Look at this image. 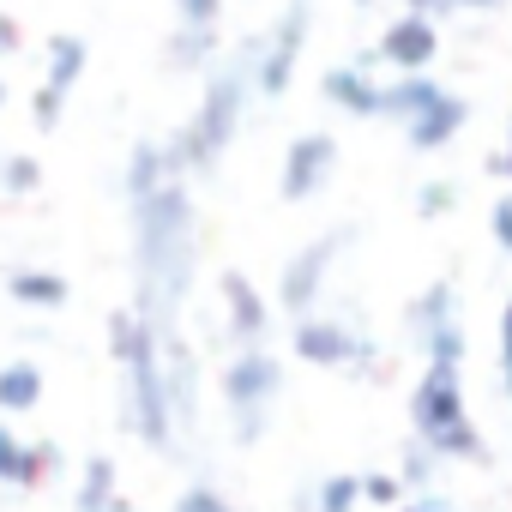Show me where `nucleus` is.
I'll return each instance as SVG.
<instances>
[{"instance_id": "f704fd0d", "label": "nucleus", "mask_w": 512, "mask_h": 512, "mask_svg": "<svg viewBox=\"0 0 512 512\" xmlns=\"http://www.w3.org/2000/svg\"><path fill=\"white\" fill-rule=\"evenodd\" d=\"M61 103H67V97H55V91H37V121H43V127H55V121H61Z\"/></svg>"}, {"instance_id": "e433bc0d", "label": "nucleus", "mask_w": 512, "mask_h": 512, "mask_svg": "<svg viewBox=\"0 0 512 512\" xmlns=\"http://www.w3.org/2000/svg\"><path fill=\"white\" fill-rule=\"evenodd\" d=\"M494 7H506V0H452V13H494Z\"/></svg>"}, {"instance_id": "4468645a", "label": "nucleus", "mask_w": 512, "mask_h": 512, "mask_svg": "<svg viewBox=\"0 0 512 512\" xmlns=\"http://www.w3.org/2000/svg\"><path fill=\"white\" fill-rule=\"evenodd\" d=\"M320 97L356 121H386V79H374V67L350 61V67H332L320 79Z\"/></svg>"}, {"instance_id": "423d86ee", "label": "nucleus", "mask_w": 512, "mask_h": 512, "mask_svg": "<svg viewBox=\"0 0 512 512\" xmlns=\"http://www.w3.org/2000/svg\"><path fill=\"white\" fill-rule=\"evenodd\" d=\"M290 344H296V356L308 362V368H338V374H374V380H386V356L350 326V320H332V314H302L296 326H290Z\"/></svg>"}, {"instance_id": "b1692460", "label": "nucleus", "mask_w": 512, "mask_h": 512, "mask_svg": "<svg viewBox=\"0 0 512 512\" xmlns=\"http://www.w3.org/2000/svg\"><path fill=\"white\" fill-rule=\"evenodd\" d=\"M314 506H320V512H362V506H368L362 476H350V470L320 476V482H314Z\"/></svg>"}, {"instance_id": "dca6fc26", "label": "nucleus", "mask_w": 512, "mask_h": 512, "mask_svg": "<svg viewBox=\"0 0 512 512\" xmlns=\"http://www.w3.org/2000/svg\"><path fill=\"white\" fill-rule=\"evenodd\" d=\"M169 181H181V169H175V157H169V139H139V145H133V157H127V181H121L127 211H133V205H145L151 193H163Z\"/></svg>"}, {"instance_id": "aec40b11", "label": "nucleus", "mask_w": 512, "mask_h": 512, "mask_svg": "<svg viewBox=\"0 0 512 512\" xmlns=\"http://www.w3.org/2000/svg\"><path fill=\"white\" fill-rule=\"evenodd\" d=\"M7 290H13V302H31V308H61L73 296L67 278H55V272H7Z\"/></svg>"}, {"instance_id": "a19ab883", "label": "nucleus", "mask_w": 512, "mask_h": 512, "mask_svg": "<svg viewBox=\"0 0 512 512\" xmlns=\"http://www.w3.org/2000/svg\"><path fill=\"white\" fill-rule=\"evenodd\" d=\"M0 103H7V85H0Z\"/></svg>"}, {"instance_id": "20e7f679", "label": "nucleus", "mask_w": 512, "mask_h": 512, "mask_svg": "<svg viewBox=\"0 0 512 512\" xmlns=\"http://www.w3.org/2000/svg\"><path fill=\"white\" fill-rule=\"evenodd\" d=\"M410 434L422 446H434L446 464H482L488 446H482V428L464 398V368L422 362V374L410 386Z\"/></svg>"}, {"instance_id": "0eeeda50", "label": "nucleus", "mask_w": 512, "mask_h": 512, "mask_svg": "<svg viewBox=\"0 0 512 512\" xmlns=\"http://www.w3.org/2000/svg\"><path fill=\"white\" fill-rule=\"evenodd\" d=\"M344 247H350V229H332V235H314L308 247L290 253V266H284V278H278V308H284L290 320H302V314L320 308V290H326L332 260H338Z\"/></svg>"}, {"instance_id": "cd10ccee", "label": "nucleus", "mask_w": 512, "mask_h": 512, "mask_svg": "<svg viewBox=\"0 0 512 512\" xmlns=\"http://www.w3.org/2000/svg\"><path fill=\"white\" fill-rule=\"evenodd\" d=\"M452 205H458V187H452V181H422V187H416V217L440 223Z\"/></svg>"}, {"instance_id": "ea45409f", "label": "nucleus", "mask_w": 512, "mask_h": 512, "mask_svg": "<svg viewBox=\"0 0 512 512\" xmlns=\"http://www.w3.org/2000/svg\"><path fill=\"white\" fill-rule=\"evenodd\" d=\"M356 7H374V0H356Z\"/></svg>"}, {"instance_id": "a878e982", "label": "nucleus", "mask_w": 512, "mask_h": 512, "mask_svg": "<svg viewBox=\"0 0 512 512\" xmlns=\"http://www.w3.org/2000/svg\"><path fill=\"white\" fill-rule=\"evenodd\" d=\"M362 494H368V506H380V512H398V506L410 500V488L398 482V470H368V476H362Z\"/></svg>"}, {"instance_id": "39448f33", "label": "nucleus", "mask_w": 512, "mask_h": 512, "mask_svg": "<svg viewBox=\"0 0 512 512\" xmlns=\"http://www.w3.org/2000/svg\"><path fill=\"white\" fill-rule=\"evenodd\" d=\"M284 392V362L266 344H247L223 362V404L235 410V440H260L266 434V410Z\"/></svg>"}, {"instance_id": "c85d7f7f", "label": "nucleus", "mask_w": 512, "mask_h": 512, "mask_svg": "<svg viewBox=\"0 0 512 512\" xmlns=\"http://www.w3.org/2000/svg\"><path fill=\"white\" fill-rule=\"evenodd\" d=\"M169 512H235V506H229V494H223V488L193 482V488H181V494H175V506H169Z\"/></svg>"}, {"instance_id": "f257e3e1", "label": "nucleus", "mask_w": 512, "mask_h": 512, "mask_svg": "<svg viewBox=\"0 0 512 512\" xmlns=\"http://www.w3.org/2000/svg\"><path fill=\"white\" fill-rule=\"evenodd\" d=\"M133 266H139L133 308L157 332L181 326V308H187V290H193V266H199V223H193L187 175L169 181L163 193H151L145 205H133Z\"/></svg>"}, {"instance_id": "58836bf2", "label": "nucleus", "mask_w": 512, "mask_h": 512, "mask_svg": "<svg viewBox=\"0 0 512 512\" xmlns=\"http://www.w3.org/2000/svg\"><path fill=\"white\" fill-rule=\"evenodd\" d=\"M103 512H133V500H127V494H115V500H109Z\"/></svg>"}, {"instance_id": "bb28decb", "label": "nucleus", "mask_w": 512, "mask_h": 512, "mask_svg": "<svg viewBox=\"0 0 512 512\" xmlns=\"http://www.w3.org/2000/svg\"><path fill=\"white\" fill-rule=\"evenodd\" d=\"M494 380H500V398H512V296L500 302V320H494Z\"/></svg>"}, {"instance_id": "6e6552de", "label": "nucleus", "mask_w": 512, "mask_h": 512, "mask_svg": "<svg viewBox=\"0 0 512 512\" xmlns=\"http://www.w3.org/2000/svg\"><path fill=\"white\" fill-rule=\"evenodd\" d=\"M302 43H308V0H290L284 19L272 25V37L253 43V91H260V97H284L290 79H296Z\"/></svg>"}, {"instance_id": "5701e85b", "label": "nucleus", "mask_w": 512, "mask_h": 512, "mask_svg": "<svg viewBox=\"0 0 512 512\" xmlns=\"http://www.w3.org/2000/svg\"><path fill=\"white\" fill-rule=\"evenodd\" d=\"M79 73H85V43H79V37H55V43H49V85H43V91L67 97V91L79 85Z\"/></svg>"}, {"instance_id": "393cba45", "label": "nucleus", "mask_w": 512, "mask_h": 512, "mask_svg": "<svg viewBox=\"0 0 512 512\" xmlns=\"http://www.w3.org/2000/svg\"><path fill=\"white\" fill-rule=\"evenodd\" d=\"M115 494H121L115 464H109V458H85V476H79V512H103Z\"/></svg>"}, {"instance_id": "9b49d317", "label": "nucleus", "mask_w": 512, "mask_h": 512, "mask_svg": "<svg viewBox=\"0 0 512 512\" xmlns=\"http://www.w3.org/2000/svg\"><path fill=\"white\" fill-rule=\"evenodd\" d=\"M217 296H223V320H229V332H235L241 350H247V344H266V332H272V302L260 296V284H253L247 272H235V266H223Z\"/></svg>"}, {"instance_id": "4be33fe9", "label": "nucleus", "mask_w": 512, "mask_h": 512, "mask_svg": "<svg viewBox=\"0 0 512 512\" xmlns=\"http://www.w3.org/2000/svg\"><path fill=\"white\" fill-rule=\"evenodd\" d=\"M211 55H217V25H181L163 49V61H175V67H205Z\"/></svg>"}, {"instance_id": "2eb2a0df", "label": "nucleus", "mask_w": 512, "mask_h": 512, "mask_svg": "<svg viewBox=\"0 0 512 512\" xmlns=\"http://www.w3.org/2000/svg\"><path fill=\"white\" fill-rule=\"evenodd\" d=\"M470 121V103L458 97V91H440L434 103H422L398 133H404V145L410 151H440V145H452L458 139V127Z\"/></svg>"}, {"instance_id": "c756f323", "label": "nucleus", "mask_w": 512, "mask_h": 512, "mask_svg": "<svg viewBox=\"0 0 512 512\" xmlns=\"http://www.w3.org/2000/svg\"><path fill=\"white\" fill-rule=\"evenodd\" d=\"M488 235H494L500 253H512V187L494 193V205H488Z\"/></svg>"}, {"instance_id": "4c0bfd02", "label": "nucleus", "mask_w": 512, "mask_h": 512, "mask_svg": "<svg viewBox=\"0 0 512 512\" xmlns=\"http://www.w3.org/2000/svg\"><path fill=\"white\" fill-rule=\"evenodd\" d=\"M7 49H19V25H13V19H0V55H7Z\"/></svg>"}, {"instance_id": "72a5a7b5", "label": "nucleus", "mask_w": 512, "mask_h": 512, "mask_svg": "<svg viewBox=\"0 0 512 512\" xmlns=\"http://www.w3.org/2000/svg\"><path fill=\"white\" fill-rule=\"evenodd\" d=\"M398 512H458V506H452V500H446V494L434 488V494H410V500H404Z\"/></svg>"}, {"instance_id": "f03ea898", "label": "nucleus", "mask_w": 512, "mask_h": 512, "mask_svg": "<svg viewBox=\"0 0 512 512\" xmlns=\"http://www.w3.org/2000/svg\"><path fill=\"white\" fill-rule=\"evenodd\" d=\"M109 362L121 380V428L145 446H175V410H169V374H163V338L139 308L109 314Z\"/></svg>"}, {"instance_id": "f3484780", "label": "nucleus", "mask_w": 512, "mask_h": 512, "mask_svg": "<svg viewBox=\"0 0 512 512\" xmlns=\"http://www.w3.org/2000/svg\"><path fill=\"white\" fill-rule=\"evenodd\" d=\"M61 464V452L49 446V440H19L13 428H0V482H19V488H37L49 470Z\"/></svg>"}, {"instance_id": "1a4fd4ad", "label": "nucleus", "mask_w": 512, "mask_h": 512, "mask_svg": "<svg viewBox=\"0 0 512 512\" xmlns=\"http://www.w3.org/2000/svg\"><path fill=\"white\" fill-rule=\"evenodd\" d=\"M434 55H440V19H422V13H398L374 43V61L392 73H428Z\"/></svg>"}, {"instance_id": "ddd939ff", "label": "nucleus", "mask_w": 512, "mask_h": 512, "mask_svg": "<svg viewBox=\"0 0 512 512\" xmlns=\"http://www.w3.org/2000/svg\"><path fill=\"white\" fill-rule=\"evenodd\" d=\"M163 338V374H169V410H175V434H193L199 422V362H193V344L181 326L157 332Z\"/></svg>"}, {"instance_id": "9d476101", "label": "nucleus", "mask_w": 512, "mask_h": 512, "mask_svg": "<svg viewBox=\"0 0 512 512\" xmlns=\"http://www.w3.org/2000/svg\"><path fill=\"white\" fill-rule=\"evenodd\" d=\"M332 169H338V139L332 133H302V139H290V151H284V199H314L326 181H332Z\"/></svg>"}, {"instance_id": "412c9836", "label": "nucleus", "mask_w": 512, "mask_h": 512, "mask_svg": "<svg viewBox=\"0 0 512 512\" xmlns=\"http://www.w3.org/2000/svg\"><path fill=\"white\" fill-rule=\"evenodd\" d=\"M37 398H43V368H31V362L0 368V410H31Z\"/></svg>"}, {"instance_id": "7ed1b4c3", "label": "nucleus", "mask_w": 512, "mask_h": 512, "mask_svg": "<svg viewBox=\"0 0 512 512\" xmlns=\"http://www.w3.org/2000/svg\"><path fill=\"white\" fill-rule=\"evenodd\" d=\"M247 97H260V91H253V43H241L223 67H211V79H205V91H199L187 127L169 133V157H175L181 175H205V169L229 151V139L241 133Z\"/></svg>"}, {"instance_id": "7c9ffc66", "label": "nucleus", "mask_w": 512, "mask_h": 512, "mask_svg": "<svg viewBox=\"0 0 512 512\" xmlns=\"http://www.w3.org/2000/svg\"><path fill=\"white\" fill-rule=\"evenodd\" d=\"M175 19L181 25H217L223 19V0H175Z\"/></svg>"}, {"instance_id": "f8f14e48", "label": "nucleus", "mask_w": 512, "mask_h": 512, "mask_svg": "<svg viewBox=\"0 0 512 512\" xmlns=\"http://www.w3.org/2000/svg\"><path fill=\"white\" fill-rule=\"evenodd\" d=\"M404 332H410V344H416V350H428V344H434V338H446V332H464L458 284H452V278H434L428 290H416V296H410V308H404Z\"/></svg>"}, {"instance_id": "6ab92c4d", "label": "nucleus", "mask_w": 512, "mask_h": 512, "mask_svg": "<svg viewBox=\"0 0 512 512\" xmlns=\"http://www.w3.org/2000/svg\"><path fill=\"white\" fill-rule=\"evenodd\" d=\"M440 464H446V458L410 434V440H404V452H398V482H404L410 494H434V482H440Z\"/></svg>"}, {"instance_id": "a211bd4d", "label": "nucleus", "mask_w": 512, "mask_h": 512, "mask_svg": "<svg viewBox=\"0 0 512 512\" xmlns=\"http://www.w3.org/2000/svg\"><path fill=\"white\" fill-rule=\"evenodd\" d=\"M446 85L434 79V73H398V79H386V121L392 127H404L422 103H434Z\"/></svg>"}, {"instance_id": "473e14b6", "label": "nucleus", "mask_w": 512, "mask_h": 512, "mask_svg": "<svg viewBox=\"0 0 512 512\" xmlns=\"http://www.w3.org/2000/svg\"><path fill=\"white\" fill-rule=\"evenodd\" d=\"M488 175H494L500 187H512V121H506V139L488 151Z\"/></svg>"}, {"instance_id": "2f4dec72", "label": "nucleus", "mask_w": 512, "mask_h": 512, "mask_svg": "<svg viewBox=\"0 0 512 512\" xmlns=\"http://www.w3.org/2000/svg\"><path fill=\"white\" fill-rule=\"evenodd\" d=\"M37 175H43V169H37L31 157H7V193H31Z\"/></svg>"}, {"instance_id": "c9c22d12", "label": "nucleus", "mask_w": 512, "mask_h": 512, "mask_svg": "<svg viewBox=\"0 0 512 512\" xmlns=\"http://www.w3.org/2000/svg\"><path fill=\"white\" fill-rule=\"evenodd\" d=\"M404 13H422V19H446L452 0H404Z\"/></svg>"}]
</instances>
